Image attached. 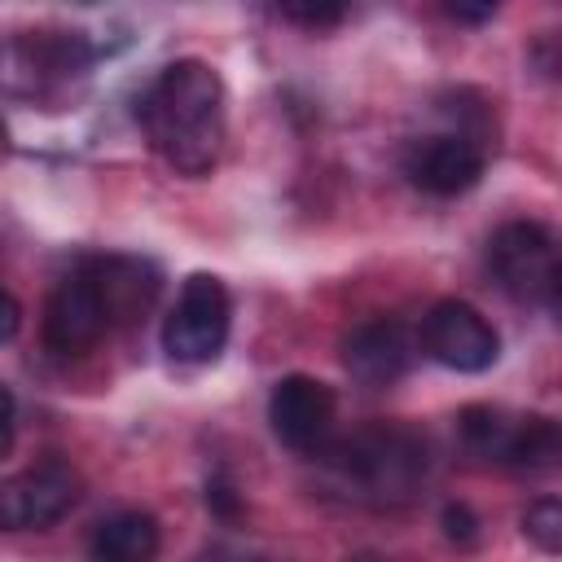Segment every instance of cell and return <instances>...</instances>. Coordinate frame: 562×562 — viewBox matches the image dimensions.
Returning a JSON list of instances; mask_svg holds the SVG:
<instances>
[{
  "label": "cell",
  "instance_id": "obj_9",
  "mask_svg": "<svg viewBox=\"0 0 562 562\" xmlns=\"http://www.w3.org/2000/svg\"><path fill=\"white\" fill-rule=\"evenodd\" d=\"M272 435L294 452H325V439L334 430V391L307 373H290L272 386L268 400Z\"/></svg>",
  "mask_w": 562,
  "mask_h": 562
},
{
  "label": "cell",
  "instance_id": "obj_14",
  "mask_svg": "<svg viewBox=\"0 0 562 562\" xmlns=\"http://www.w3.org/2000/svg\"><path fill=\"white\" fill-rule=\"evenodd\" d=\"M281 9L299 22H307V26H329V22L342 18L347 0H281Z\"/></svg>",
  "mask_w": 562,
  "mask_h": 562
},
{
  "label": "cell",
  "instance_id": "obj_18",
  "mask_svg": "<svg viewBox=\"0 0 562 562\" xmlns=\"http://www.w3.org/2000/svg\"><path fill=\"white\" fill-rule=\"evenodd\" d=\"M0 400H4V417H0V452H9V448H13V426H18V422H13V391L4 386Z\"/></svg>",
  "mask_w": 562,
  "mask_h": 562
},
{
  "label": "cell",
  "instance_id": "obj_20",
  "mask_svg": "<svg viewBox=\"0 0 562 562\" xmlns=\"http://www.w3.org/2000/svg\"><path fill=\"white\" fill-rule=\"evenodd\" d=\"M549 307L562 312V268H558V281H553V294H549Z\"/></svg>",
  "mask_w": 562,
  "mask_h": 562
},
{
  "label": "cell",
  "instance_id": "obj_15",
  "mask_svg": "<svg viewBox=\"0 0 562 562\" xmlns=\"http://www.w3.org/2000/svg\"><path fill=\"white\" fill-rule=\"evenodd\" d=\"M501 4H505V0H443L448 18L461 22V26H479V22H487Z\"/></svg>",
  "mask_w": 562,
  "mask_h": 562
},
{
  "label": "cell",
  "instance_id": "obj_2",
  "mask_svg": "<svg viewBox=\"0 0 562 562\" xmlns=\"http://www.w3.org/2000/svg\"><path fill=\"white\" fill-rule=\"evenodd\" d=\"M325 457L338 483L364 505H404L426 479V443L400 426L360 430L334 443Z\"/></svg>",
  "mask_w": 562,
  "mask_h": 562
},
{
  "label": "cell",
  "instance_id": "obj_13",
  "mask_svg": "<svg viewBox=\"0 0 562 562\" xmlns=\"http://www.w3.org/2000/svg\"><path fill=\"white\" fill-rule=\"evenodd\" d=\"M518 522H522V536H527L536 549L562 553V501L540 496V501H531V505L522 509Z\"/></svg>",
  "mask_w": 562,
  "mask_h": 562
},
{
  "label": "cell",
  "instance_id": "obj_4",
  "mask_svg": "<svg viewBox=\"0 0 562 562\" xmlns=\"http://www.w3.org/2000/svg\"><path fill=\"white\" fill-rule=\"evenodd\" d=\"M119 325L92 263L83 259L70 277H61L44 303V347L53 356H83Z\"/></svg>",
  "mask_w": 562,
  "mask_h": 562
},
{
  "label": "cell",
  "instance_id": "obj_17",
  "mask_svg": "<svg viewBox=\"0 0 562 562\" xmlns=\"http://www.w3.org/2000/svg\"><path fill=\"white\" fill-rule=\"evenodd\" d=\"M206 505H211L220 518H233V514H237V496H233V487H228L220 474L206 483Z\"/></svg>",
  "mask_w": 562,
  "mask_h": 562
},
{
  "label": "cell",
  "instance_id": "obj_3",
  "mask_svg": "<svg viewBox=\"0 0 562 562\" xmlns=\"http://www.w3.org/2000/svg\"><path fill=\"white\" fill-rule=\"evenodd\" d=\"M228 325H233V303H228L224 281L211 272H193L180 285V299L162 321V347L171 360L206 364L224 351Z\"/></svg>",
  "mask_w": 562,
  "mask_h": 562
},
{
  "label": "cell",
  "instance_id": "obj_12",
  "mask_svg": "<svg viewBox=\"0 0 562 562\" xmlns=\"http://www.w3.org/2000/svg\"><path fill=\"white\" fill-rule=\"evenodd\" d=\"M501 461L514 465V470H558L562 465V422H553V417H514Z\"/></svg>",
  "mask_w": 562,
  "mask_h": 562
},
{
  "label": "cell",
  "instance_id": "obj_6",
  "mask_svg": "<svg viewBox=\"0 0 562 562\" xmlns=\"http://www.w3.org/2000/svg\"><path fill=\"white\" fill-rule=\"evenodd\" d=\"M422 351L457 373H483L501 356V338L487 316L461 299H443L422 316Z\"/></svg>",
  "mask_w": 562,
  "mask_h": 562
},
{
  "label": "cell",
  "instance_id": "obj_1",
  "mask_svg": "<svg viewBox=\"0 0 562 562\" xmlns=\"http://www.w3.org/2000/svg\"><path fill=\"white\" fill-rule=\"evenodd\" d=\"M136 119L149 145L180 171L206 176L224 149V79L198 57H180L158 70L140 92Z\"/></svg>",
  "mask_w": 562,
  "mask_h": 562
},
{
  "label": "cell",
  "instance_id": "obj_16",
  "mask_svg": "<svg viewBox=\"0 0 562 562\" xmlns=\"http://www.w3.org/2000/svg\"><path fill=\"white\" fill-rule=\"evenodd\" d=\"M474 531H479V522H474V514H470L465 505H443V536H448V540L470 544Z\"/></svg>",
  "mask_w": 562,
  "mask_h": 562
},
{
  "label": "cell",
  "instance_id": "obj_5",
  "mask_svg": "<svg viewBox=\"0 0 562 562\" xmlns=\"http://www.w3.org/2000/svg\"><path fill=\"white\" fill-rule=\"evenodd\" d=\"M487 263L505 294H514L522 303H549L558 268H562V246L553 241V233L544 224L514 220L492 233Z\"/></svg>",
  "mask_w": 562,
  "mask_h": 562
},
{
  "label": "cell",
  "instance_id": "obj_19",
  "mask_svg": "<svg viewBox=\"0 0 562 562\" xmlns=\"http://www.w3.org/2000/svg\"><path fill=\"white\" fill-rule=\"evenodd\" d=\"M18 321H22V307H18V299L9 294V299H4V342H13V334H18Z\"/></svg>",
  "mask_w": 562,
  "mask_h": 562
},
{
  "label": "cell",
  "instance_id": "obj_11",
  "mask_svg": "<svg viewBox=\"0 0 562 562\" xmlns=\"http://www.w3.org/2000/svg\"><path fill=\"white\" fill-rule=\"evenodd\" d=\"M88 549L92 558H105V562H149L158 553V522L154 514H140V509L110 514L97 522Z\"/></svg>",
  "mask_w": 562,
  "mask_h": 562
},
{
  "label": "cell",
  "instance_id": "obj_8",
  "mask_svg": "<svg viewBox=\"0 0 562 562\" xmlns=\"http://www.w3.org/2000/svg\"><path fill=\"white\" fill-rule=\"evenodd\" d=\"M487 167V145L483 136L470 132H435V136H417L404 149V176L435 198H457L465 189L479 184Z\"/></svg>",
  "mask_w": 562,
  "mask_h": 562
},
{
  "label": "cell",
  "instance_id": "obj_10",
  "mask_svg": "<svg viewBox=\"0 0 562 562\" xmlns=\"http://www.w3.org/2000/svg\"><path fill=\"white\" fill-rule=\"evenodd\" d=\"M408 360H413V342H408V329L400 321L378 316V321L356 325L342 338V364L369 391L395 386L408 373Z\"/></svg>",
  "mask_w": 562,
  "mask_h": 562
},
{
  "label": "cell",
  "instance_id": "obj_7",
  "mask_svg": "<svg viewBox=\"0 0 562 562\" xmlns=\"http://www.w3.org/2000/svg\"><path fill=\"white\" fill-rule=\"evenodd\" d=\"M83 483L75 474L70 461L61 457H44L40 465H26L22 474H13L0 492V518L9 531H26V527H53L61 522L75 501H79Z\"/></svg>",
  "mask_w": 562,
  "mask_h": 562
}]
</instances>
